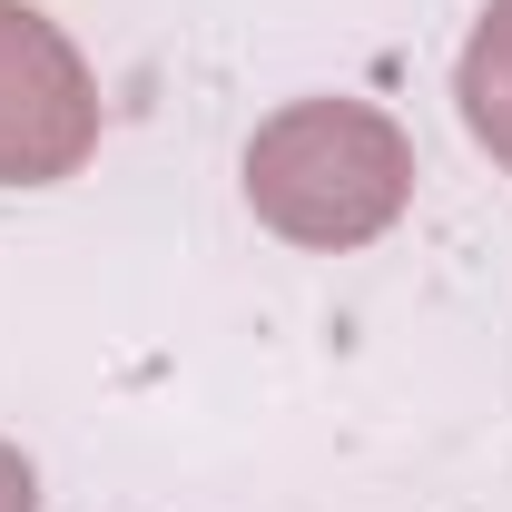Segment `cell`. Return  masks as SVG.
<instances>
[{"mask_svg":"<svg viewBox=\"0 0 512 512\" xmlns=\"http://www.w3.org/2000/svg\"><path fill=\"white\" fill-rule=\"evenodd\" d=\"M414 197V138L365 99H296L247 138V207L286 247L345 256Z\"/></svg>","mask_w":512,"mask_h":512,"instance_id":"6da1fadb","label":"cell"},{"mask_svg":"<svg viewBox=\"0 0 512 512\" xmlns=\"http://www.w3.org/2000/svg\"><path fill=\"white\" fill-rule=\"evenodd\" d=\"M99 148V89L69 30L30 0H0V188H60Z\"/></svg>","mask_w":512,"mask_h":512,"instance_id":"7a4b0ae2","label":"cell"},{"mask_svg":"<svg viewBox=\"0 0 512 512\" xmlns=\"http://www.w3.org/2000/svg\"><path fill=\"white\" fill-rule=\"evenodd\" d=\"M453 99H463V128L493 148V168L512 178V0H493L463 40V69H453Z\"/></svg>","mask_w":512,"mask_h":512,"instance_id":"3957f363","label":"cell"},{"mask_svg":"<svg viewBox=\"0 0 512 512\" xmlns=\"http://www.w3.org/2000/svg\"><path fill=\"white\" fill-rule=\"evenodd\" d=\"M0 512H40V473L20 444H0Z\"/></svg>","mask_w":512,"mask_h":512,"instance_id":"277c9868","label":"cell"}]
</instances>
